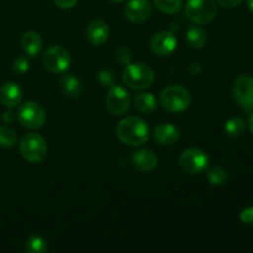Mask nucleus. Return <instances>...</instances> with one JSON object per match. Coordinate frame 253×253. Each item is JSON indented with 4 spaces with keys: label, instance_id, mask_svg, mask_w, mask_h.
I'll list each match as a JSON object with an SVG mask.
<instances>
[{
    "label": "nucleus",
    "instance_id": "1a4fd4ad",
    "mask_svg": "<svg viewBox=\"0 0 253 253\" xmlns=\"http://www.w3.org/2000/svg\"><path fill=\"white\" fill-rule=\"evenodd\" d=\"M106 108L114 115H124L131 104L130 94L120 85H111L105 99Z\"/></svg>",
    "mask_w": 253,
    "mask_h": 253
},
{
    "label": "nucleus",
    "instance_id": "20e7f679",
    "mask_svg": "<svg viewBox=\"0 0 253 253\" xmlns=\"http://www.w3.org/2000/svg\"><path fill=\"white\" fill-rule=\"evenodd\" d=\"M20 155L31 163H40L47 156V143L37 133H27L22 136L19 145Z\"/></svg>",
    "mask_w": 253,
    "mask_h": 253
},
{
    "label": "nucleus",
    "instance_id": "9b49d317",
    "mask_svg": "<svg viewBox=\"0 0 253 253\" xmlns=\"http://www.w3.org/2000/svg\"><path fill=\"white\" fill-rule=\"evenodd\" d=\"M177 37L170 31H161L156 34L151 40V49L160 57L172 54L177 48Z\"/></svg>",
    "mask_w": 253,
    "mask_h": 253
},
{
    "label": "nucleus",
    "instance_id": "72a5a7b5",
    "mask_svg": "<svg viewBox=\"0 0 253 253\" xmlns=\"http://www.w3.org/2000/svg\"><path fill=\"white\" fill-rule=\"evenodd\" d=\"M249 126H250V131H251V133L253 135V113L251 114V115H250Z\"/></svg>",
    "mask_w": 253,
    "mask_h": 253
},
{
    "label": "nucleus",
    "instance_id": "6ab92c4d",
    "mask_svg": "<svg viewBox=\"0 0 253 253\" xmlns=\"http://www.w3.org/2000/svg\"><path fill=\"white\" fill-rule=\"evenodd\" d=\"M135 106L142 113H151L157 108V100L152 93H140L135 96Z\"/></svg>",
    "mask_w": 253,
    "mask_h": 253
},
{
    "label": "nucleus",
    "instance_id": "dca6fc26",
    "mask_svg": "<svg viewBox=\"0 0 253 253\" xmlns=\"http://www.w3.org/2000/svg\"><path fill=\"white\" fill-rule=\"evenodd\" d=\"M157 162V157L150 150H140L133 153L132 156V163L135 168L142 170V172H150V170L155 169Z\"/></svg>",
    "mask_w": 253,
    "mask_h": 253
},
{
    "label": "nucleus",
    "instance_id": "7ed1b4c3",
    "mask_svg": "<svg viewBox=\"0 0 253 253\" xmlns=\"http://www.w3.org/2000/svg\"><path fill=\"white\" fill-rule=\"evenodd\" d=\"M192 96L190 93L180 85H169L161 93V104L163 108L172 113H180L189 108Z\"/></svg>",
    "mask_w": 253,
    "mask_h": 253
},
{
    "label": "nucleus",
    "instance_id": "c756f323",
    "mask_svg": "<svg viewBox=\"0 0 253 253\" xmlns=\"http://www.w3.org/2000/svg\"><path fill=\"white\" fill-rule=\"evenodd\" d=\"M53 1L56 2L57 6L62 7V9H71L77 4L78 0H53Z\"/></svg>",
    "mask_w": 253,
    "mask_h": 253
},
{
    "label": "nucleus",
    "instance_id": "ddd939ff",
    "mask_svg": "<svg viewBox=\"0 0 253 253\" xmlns=\"http://www.w3.org/2000/svg\"><path fill=\"white\" fill-rule=\"evenodd\" d=\"M109 37V26L103 20H93L86 29V39L94 46L105 43Z\"/></svg>",
    "mask_w": 253,
    "mask_h": 253
},
{
    "label": "nucleus",
    "instance_id": "aec40b11",
    "mask_svg": "<svg viewBox=\"0 0 253 253\" xmlns=\"http://www.w3.org/2000/svg\"><path fill=\"white\" fill-rule=\"evenodd\" d=\"M187 41L193 48H202L207 43V34L200 27L193 26L187 32Z\"/></svg>",
    "mask_w": 253,
    "mask_h": 253
},
{
    "label": "nucleus",
    "instance_id": "4468645a",
    "mask_svg": "<svg viewBox=\"0 0 253 253\" xmlns=\"http://www.w3.org/2000/svg\"><path fill=\"white\" fill-rule=\"evenodd\" d=\"M21 99L22 91L17 84L7 82L0 86V103L6 108H15L21 103Z\"/></svg>",
    "mask_w": 253,
    "mask_h": 253
},
{
    "label": "nucleus",
    "instance_id": "412c9836",
    "mask_svg": "<svg viewBox=\"0 0 253 253\" xmlns=\"http://www.w3.org/2000/svg\"><path fill=\"white\" fill-rule=\"evenodd\" d=\"M246 130V123L241 118H232L225 124V132L230 137H240L245 133Z\"/></svg>",
    "mask_w": 253,
    "mask_h": 253
},
{
    "label": "nucleus",
    "instance_id": "c85d7f7f",
    "mask_svg": "<svg viewBox=\"0 0 253 253\" xmlns=\"http://www.w3.org/2000/svg\"><path fill=\"white\" fill-rule=\"evenodd\" d=\"M99 82H100L103 85H113V76L109 71H101L98 76Z\"/></svg>",
    "mask_w": 253,
    "mask_h": 253
},
{
    "label": "nucleus",
    "instance_id": "6e6552de",
    "mask_svg": "<svg viewBox=\"0 0 253 253\" xmlns=\"http://www.w3.org/2000/svg\"><path fill=\"white\" fill-rule=\"evenodd\" d=\"M43 66L52 73H64L71 66V56L66 48L61 46H52L44 52Z\"/></svg>",
    "mask_w": 253,
    "mask_h": 253
},
{
    "label": "nucleus",
    "instance_id": "f3484780",
    "mask_svg": "<svg viewBox=\"0 0 253 253\" xmlns=\"http://www.w3.org/2000/svg\"><path fill=\"white\" fill-rule=\"evenodd\" d=\"M21 46L24 51L26 52L29 56L35 57L41 52L43 42H42L40 34L35 31H27L22 35L21 37Z\"/></svg>",
    "mask_w": 253,
    "mask_h": 253
},
{
    "label": "nucleus",
    "instance_id": "bb28decb",
    "mask_svg": "<svg viewBox=\"0 0 253 253\" xmlns=\"http://www.w3.org/2000/svg\"><path fill=\"white\" fill-rule=\"evenodd\" d=\"M30 68V62L27 57L20 56L14 62V71L17 73H26Z\"/></svg>",
    "mask_w": 253,
    "mask_h": 253
},
{
    "label": "nucleus",
    "instance_id": "5701e85b",
    "mask_svg": "<svg viewBox=\"0 0 253 253\" xmlns=\"http://www.w3.org/2000/svg\"><path fill=\"white\" fill-rule=\"evenodd\" d=\"M158 10L166 14H175L183 6V0H153Z\"/></svg>",
    "mask_w": 253,
    "mask_h": 253
},
{
    "label": "nucleus",
    "instance_id": "39448f33",
    "mask_svg": "<svg viewBox=\"0 0 253 253\" xmlns=\"http://www.w3.org/2000/svg\"><path fill=\"white\" fill-rule=\"evenodd\" d=\"M217 7L215 0H188L185 16L195 24H208L216 16Z\"/></svg>",
    "mask_w": 253,
    "mask_h": 253
},
{
    "label": "nucleus",
    "instance_id": "9d476101",
    "mask_svg": "<svg viewBox=\"0 0 253 253\" xmlns=\"http://www.w3.org/2000/svg\"><path fill=\"white\" fill-rule=\"evenodd\" d=\"M234 96L237 103L246 110L253 109V78L242 74L234 84Z\"/></svg>",
    "mask_w": 253,
    "mask_h": 253
},
{
    "label": "nucleus",
    "instance_id": "f704fd0d",
    "mask_svg": "<svg viewBox=\"0 0 253 253\" xmlns=\"http://www.w3.org/2000/svg\"><path fill=\"white\" fill-rule=\"evenodd\" d=\"M247 5H249L250 9L253 11V0H247Z\"/></svg>",
    "mask_w": 253,
    "mask_h": 253
},
{
    "label": "nucleus",
    "instance_id": "a878e982",
    "mask_svg": "<svg viewBox=\"0 0 253 253\" xmlns=\"http://www.w3.org/2000/svg\"><path fill=\"white\" fill-rule=\"evenodd\" d=\"M115 56L119 63L123 64V66H127V64H130L131 59H132V53H131L130 49L126 48V47H121V48H119Z\"/></svg>",
    "mask_w": 253,
    "mask_h": 253
},
{
    "label": "nucleus",
    "instance_id": "2f4dec72",
    "mask_svg": "<svg viewBox=\"0 0 253 253\" xmlns=\"http://www.w3.org/2000/svg\"><path fill=\"white\" fill-rule=\"evenodd\" d=\"M1 119L4 123L12 124L15 121V119H16V114H15L14 111H5V113L2 114Z\"/></svg>",
    "mask_w": 253,
    "mask_h": 253
},
{
    "label": "nucleus",
    "instance_id": "393cba45",
    "mask_svg": "<svg viewBox=\"0 0 253 253\" xmlns=\"http://www.w3.org/2000/svg\"><path fill=\"white\" fill-rule=\"evenodd\" d=\"M16 132L9 126H0V146L2 147H12L16 143Z\"/></svg>",
    "mask_w": 253,
    "mask_h": 253
},
{
    "label": "nucleus",
    "instance_id": "473e14b6",
    "mask_svg": "<svg viewBox=\"0 0 253 253\" xmlns=\"http://www.w3.org/2000/svg\"><path fill=\"white\" fill-rule=\"evenodd\" d=\"M194 72L195 73L200 72V67L198 66V64H192V66H190V73L194 74Z\"/></svg>",
    "mask_w": 253,
    "mask_h": 253
},
{
    "label": "nucleus",
    "instance_id": "cd10ccee",
    "mask_svg": "<svg viewBox=\"0 0 253 253\" xmlns=\"http://www.w3.org/2000/svg\"><path fill=\"white\" fill-rule=\"evenodd\" d=\"M240 220L244 224H253V207L242 210L240 214Z\"/></svg>",
    "mask_w": 253,
    "mask_h": 253
},
{
    "label": "nucleus",
    "instance_id": "2eb2a0df",
    "mask_svg": "<svg viewBox=\"0 0 253 253\" xmlns=\"http://www.w3.org/2000/svg\"><path fill=\"white\" fill-rule=\"evenodd\" d=\"M180 132L177 126L172 124H160L155 128V140L160 145L169 146L179 140Z\"/></svg>",
    "mask_w": 253,
    "mask_h": 253
},
{
    "label": "nucleus",
    "instance_id": "c9c22d12",
    "mask_svg": "<svg viewBox=\"0 0 253 253\" xmlns=\"http://www.w3.org/2000/svg\"><path fill=\"white\" fill-rule=\"evenodd\" d=\"M111 1H114V2H124V1H125V0H111Z\"/></svg>",
    "mask_w": 253,
    "mask_h": 253
},
{
    "label": "nucleus",
    "instance_id": "f8f14e48",
    "mask_svg": "<svg viewBox=\"0 0 253 253\" xmlns=\"http://www.w3.org/2000/svg\"><path fill=\"white\" fill-rule=\"evenodd\" d=\"M125 15L130 21L141 24L150 19L152 6L147 0H130L125 6Z\"/></svg>",
    "mask_w": 253,
    "mask_h": 253
},
{
    "label": "nucleus",
    "instance_id": "f03ea898",
    "mask_svg": "<svg viewBox=\"0 0 253 253\" xmlns=\"http://www.w3.org/2000/svg\"><path fill=\"white\" fill-rule=\"evenodd\" d=\"M123 81L132 89H146L155 81L153 71L143 63H130L126 66L123 73Z\"/></svg>",
    "mask_w": 253,
    "mask_h": 253
},
{
    "label": "nucleus",
    "instance_id": "0eeeda50",
    "mask_svg": "<svg viewBox=\"0 0 253 253\" xmlns=\"http://www.w3.org/2000/svg\"><path fill=\"white\" fill-rule=\"evenodd\" d=\"M17 120L27 128H40L46 121V111L39 103L27 101L20 106L17 111Z\"/></svg>",
    "mask_w": 253,
    "mask_h": 253
},
{
    "label": "nucleus",
    "instance_id": "b1692460",
    "mask_svg": "<svg viewBox=\"0 0 253 253\" xmlns=\"http://www.w3.org/2000/svg\"><path fill=\"white\" fill-rule=\"evenodd\" d=\"M48 250L47 241L41 236H31L26 241V251L30 253H43Z\"/></svg>",
    "mask_w": 253,
    "mask_h": 253
},
{
    "label": "nucleus",
    "instance_id": "7c9ffc66",
    "mask_svg": "<svg viewBox=\"0 0 253 253\" xmlns=\"http://www.w3.org/2000/svg\"><path fill=\"white\" fill-rule=\"evenodd\" d=\"M221 6L224 7H236L242 2V0H216Z\"/></svg>",
    "mask_w": 253,
    "mask_h": 253
},
{
    "label": "nucleus",
    "instance_id": "f257e3e1",
    "mask_svg": "<svg viewBox=\"0 0 253 253\" xmlns=\"http://www.w3.org/2000/svg\"><path fill=\"white\" fill-rule=\"evenodd\" d=\"M150 130L142 119L128 116L123 119L116 127V136L127 146H141L148 141Z\"/></svg>",
    "mask_w": 253,
    "mask_h": 253
},
{
    "label": "nucleus",
    "instance_id": "423d86ee",
    "mask_svg": "<svg viewBox=\"0 0 253 253\" xmlns=\"http://www.w3.org/2000/svg\"><path fill=\"white\" fill-rule=\"evenodd\" d=\"M179 166L185 173L200 174L209 167V157L199 148H189L180 155Z\"/></svg>",
    "mask_w": 253,
    "mask_h": 253
},
{
    "label": "nucleus",
    "instance_id": "a211bd4d",
    "mask_svg": "<svg viewBox=\"0 0 253 253\" xmlns=\"http://www.w3.org/2000/svg\"><path fill=\"white\" fill-rule=\"evenodd\" d=\"M62 90L68 98H77L81 94V82L73 74H67L62 78Z\"/></svg>",
    "mask_w": 253,
    "mask_h": 253
},
{
    "label": "nucleus",
    "instance_id": "4be33fe9",
    "mask_svg": "<svg viewBox=\"0 0 253 253\" xmlns=\"http://www.w3.org/2000/svg\"><path fill=\"white\" fill-rule=\"evenodd\" d=\"M208 179L212 185H224L229 179V174L222 167L214 166L208 172Z\"/></svg>",
    "mask_w": 253,
    "mask_h": 253
}]
</instances>
